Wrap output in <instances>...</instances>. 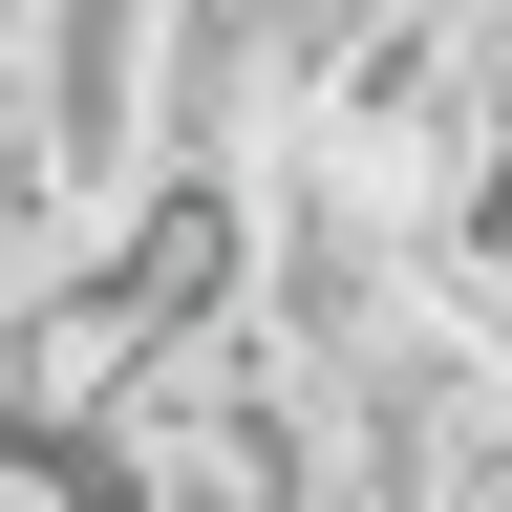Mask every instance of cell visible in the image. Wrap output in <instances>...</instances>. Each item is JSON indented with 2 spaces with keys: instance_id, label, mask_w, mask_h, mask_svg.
<instances>
[{
  "instance_id": "7a4b0ae2",
  "label": "cell",
  "mask_w": 512,
  "mask_h": 512,
  "mask_svg": "<svg viewBox=\"0 0 512 512\" xmlns=\"http://www.w3.org/2000/svg\"><path fill=\"white\" fill-rule=\"evenodd\" d=\"M470 22H491V43H512V0H470Z\"/></svg>"
},
{
  "instance_id": "6da1fadb",
  "label": "cell",
  "mask_w": 512,
  "mask_h": 512,
  "mask_svg": "<svg viewBox=\"0 0 512 512\" xmlns=\"http://www.w3.org/2000/svg\"><path fill=\"white\" fill-rule=\"evenodd\" d=\"M342 22H470V0H320V43H342Z\"/></svg>"
}]
</instances>
